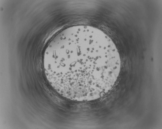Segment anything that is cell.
Instances as JSON below:
<instances>
[{
    "label": "cell",
    "instance_id": "1",
    "mask_svg": "<svg viewBox=\"0 0 162 129\" xmlns=\"http://www.w3.org/2000/svg\"><path fill=\"white\" fill-rule=\"evenodd\" d=\"M46 77L63 97L78 101L104 96L119 75L121 62L107 35L87 28L64 30L51 41L45 54Z\"/></svg>",
    "mask_w": 162,
    "mask_h": 129
}]
</instances>
